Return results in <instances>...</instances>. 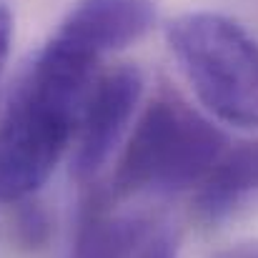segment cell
<instances>
[{"label": "cell", "mask_w": 258, "mask_h": 258, "mask_svg": "<svg viewBox=\"0 0 258 258\" xmlns=\"http://www.w3.org/2000/svg\"><path fill=\"white\" fill-rule=\"evenodd\" d=\"M100 60L50 38L0 118V203L35 196L71 148Z\"/></svg>", "instance_id": "cell-1"}, {"label": "cell", "mask_w": 258, "mask_h": 258, "mask_svg": "<svg viewBox=\"0 0 258 258\" xmlns=\"http://www.w3.org/2000/svg\"><path fill=\"white\" fill-rule=\"evenodd\" d=\"M228 151V138L178 93L161 90L138 118L105 193L171 196L198 185Z\"/></svg>", "instance_id": "cell-2"}, {"label": "cell", "mask_w": 258, "mask_h": 258, "mask_svg": "<svg viewBox=\"0 0 258 258\" xmlns=\"http://www.w3.org/2000/svg\"><path fill=\"white\" fill-rule=\"evenodd\" d=\"M168 45L198 100L218 120L258 128V40L233 18L196 10L175 18Z\"/></svg>", "instance_id": "cell-3"}, {"label": "cell", "mask_w": 258, "mask_h": 258, "mask_svg": "<svg viewBox=\"0 0 258 258\" xmlns=\"http://www.w3.org/2000/svg\"><path fill=\"white\" fill-rule=\"evenodd\" d=\"M141 98L143 73L136 66H118L95 78L73 138L71 175L78 183L93 180L110 161Z\"/></svg>", "instance_id": "cell-4"}, {"label": "cell", "mask_w": 258, "mask_h": 258, "mask_svg": "<svg viewBox=\"0 0 258 258\" xmlns=\"http://www.w3.org/2000/svg\"><path fill=\"white\" fill-rule=\"evenodd\" d=\"M153 23L156 0H78L53 38L103 60L141 40Z\"/></svg>", "instance_id": "cell-5"}, {"label": "cell", "mask_w": 258, "mask_h": 258, "mask_svg": "<svg viewBox=\"0 0 258 258\" xmlns=\"http://www.w3.org/2000/svg\"><path fill=\"white\" fill-rule=\"evenodd\" d=\"M105 188L90 190L83 203L71 258H133L151 236L153 223L136 213L113 208Z\"/></svg>", "instance_id": "cell-6"}, {"label": "cell", "mask_w": 258, "mask_h": 258, "mask_svg": "<svg viewBox=\"0 0 258 258\" xmlns=\"http://www.w3.org/2000/svg\"><path fill=\"white\" fill-rule=\"evenodd\" d=\"M258 196V138L228 146L221 161L198 183L196 213L206 223H218Z\"/></svg>", "instance_id": "cell-7"}, {"label": "cell", "mask_w": 258, "mask_h": 258, "mask_svg": "<svg viewBox=\"0 0 258 258\" xmlns=\"http://www.w3.org/2000/svg\"><path fill=\"white\" fill-rule=\"evenodd\" d=\"M50 231H53V223H50V216L45 213V208L40 203H33L30 198L20 201L15 218H13L15 241L23 248H43L50 238Z\"/></svg>", "instance_id": "cell-8"}, {"label": "cell", "mask_w": 258, "mask_h": 258, "mask_svg": "<svg viewBox=\"0 0 258 258\" xmlns=\"http://www.w3.org/2000/svg\"><path fill=\"white\" fill-rule=\"evenodd\" d=\"M133 258H175V238L171 231H151Z\"/></svg>", "instance_id": "cell-9"}, {"label": "cell", "mask_w": 258, "mask_h": 258, "mask_svg": "<svg viewBox=\"0 0 258 258\" xmlns=\"http://www.w3.org/2000/svg\"><path fill=\"white\" fill-rule=\"evenodd\" d=\"M10 45H13V13L5 5H0V78L8 66Z\"/></svg>", "instance_id": "cell-10"}, {"label": "cell", "mask_w": 258, "mask_h": 258, "mask_svg": "<svg viewBox=\"0 0 258 258\" xmlns=\"http://www.w3.org/2000/svg\"><path fill=\"white\" fill-rule=\"evenodd\" d=\"M216 258H258V243H243V246L228 248V251L218 253Z\"/></svg>", "instance_id": "cell-11"}]
</instances>
